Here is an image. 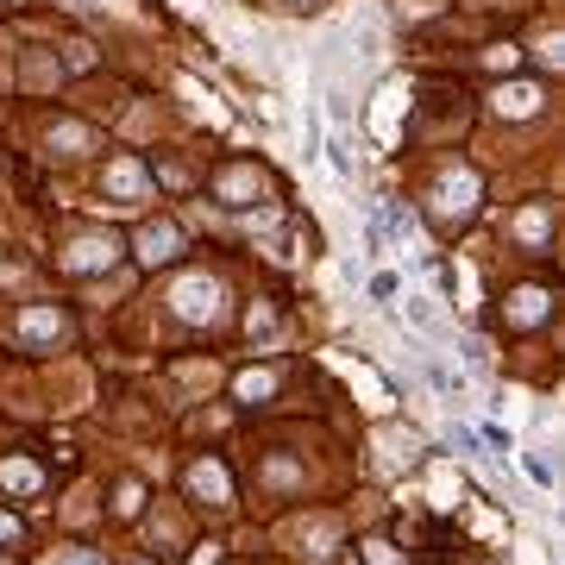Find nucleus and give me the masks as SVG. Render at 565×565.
<instances>
[{
  "label": "nucleus",
  "instance_id": "nucleus-9",
  "mask_svg": "<svg viewBox=\"0 0 565 565\" xmlns=\"http://www.w3.org/2000/svg\"><path fill=\"white\" fill-rule=\"evenodd\" d=\"M76 6H95V0H76Z\"/></svg>",
  "mask_w": 565,
  "mask_h": 565
},
{
  "label": "nucleus",
  "instance_id": "nucleus-7",
  "mask_svg": "<svg viewBox=\"0 0 565 565\" xmlns=\"http://www.w3.org/2000/svg\"><path fill=\"white\" fill-rule=\"evenodd\" d=\"M409 314H415V327H427V333H440V314H433L427 301H409Z\"/></svg>",
  "mask_w": 565,
  "mask_h": 565
},
{
  "label": "nucleus",
  "instance_id": "nucleus-3",
  "mask_svg": "<svg viewBox=\"0 0 565 565\" xmlns=\"http://www.w3.org/2000/svg\"><path fill=\"white\" fill-rule=\"evenodd\" d=\"M139 252H144V264L176 258V227H144V233H139Z\"/></svg>",
  "mask_w": 565,
  "mask_h": 565
},
{
  "label": "nucleus",
  "instance_id": "nucleus-5",
  "mask_svg": "<svg viewBox=\"0 0 565 565\" xmlns=\"http://www.w3.org/2000/svg\"><path fill=\"white\" fill-rule=\"evenodd\" d=\"M101 258H114V245H95V239L76 245V264H101Z\"/></svg>",
  "mask_w": 565,
  "mask_h": 565
},
{
  "label": "nucleus",
  "instance_id": "nucleus-2",
  "mask_svg": "<svg viewBox=\"0 0 565 565\" xmlns=\"http://www.w3.org/2000/svg\"><path fill=\"white\" fill-rule=\"evenodd\" d=\"M214 301H220V289H214L208 277H195V282H182V289H176V308H182L189 320H201V314H214Z\"/></svg>",
  "mask_w": 565,
  "mask_h": 565
},
{
  "label": "nucleus",
  "instance_id": "nucleus-1",
  "mask_svg": "<svg viewBox=\"0 0 565 565\" xmlns=\"http://www.w3.org/2000/svg\"><path fill=\"white\" fill-rule=\"evenodd\" d=\"M471 195H477V176H446V182H440V214H446V220L471 214Z\"/></svg>",
  "mask_w": 565,
  "mask_h": 565
},
{
  "label": "nucleus",
  "instance_id": "nucleus-4",
  "mask_svg": "<svg viewBox=\"0 0 565 565\" xmlns=\"http://www.w3.org/2000/svg\"><path fill=\"white\" fill-rule=\"evenodd\" d=\"M496 107H503V114H522V120H528V114L541 107V88H528V82H522V88H503V95H496Z\"/></svg>",
  "mask_w": 565,
  "mask_h": 565
},
{
  "label": "nucleus",
  "instance_id": "nucleus-8",
  "mask_svg": "<svg viewBox=\"0 0 565 565\" xmlns=\"http://www.w3.org/2000/svg\"><path fill=\"white\" fill-rule=\"evenodd\" d=\"M63 565H101V560H88V553H69V560H63Z\"/></svg>",
  "mask_w": 565,
  "mask_h": 565
},
{
  "label": "nucleus",
  "instance_id": "nucleus-6",
  "mask_svg": "<svg viewBox=\"0 0 565 565\" xmlns=\"http://www.w3.org/2000/svg\"><path fill=\"white\" fill-rule=\"evenodd\" d=\"M25 333H63L57 314H25Z\"/></svg>",
  "mask_w": 565,
  "mask_h": 565
}]
</instances>
